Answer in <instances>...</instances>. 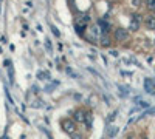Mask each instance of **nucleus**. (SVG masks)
Here are the masks:
<instances>
[{"label": "nucleus", "mask_w": 155, "mask_h": 139, "mask_svg": "<svg viewBox=\"0 0 155 139\" xmlns=\"http://www.w3.org/2000/svg\"><path fill=\"white\" fill-rule=\"evenodd\" d=\"M146 3H147V6H149V9H152V11H155V0H146Z\"/></svg>", "instance_id": "10"}, {"label": "nucleus", "mask_w": 155, "mask_h": 139, "mask_svg": "<svg viewBox=\"0 0 155 139\" xmlns=\"http://www.w3.org/2000/svg\"><path fill=\"white\" fill-rule=\"evenodd\" d=\"M62 128L65 130V131H68V133H74L76 125H74V122H73V121L65 119V121H62Z\"/></svg>", "instance_id": "4"}, {"label": "nucleus", "mask_w": 155, "mask_h": 139, "mask_svg": "<svg viewBox=\"0 0 155 139\" xmlns=\"http://www.w3.org/2000/svg\"><path fill=\"white\" fill-rule=\"evenodd\" d=\"M132 3H134V6H140L141 0H132Z\"/></svg>", "instance_id": "12"}, {"label": "nucleus", "mask_w": 155, "mask_h": 139, "mask_svg": "<svg viewBox=\"0 0 155 139\" xmlns=\"http://www.w3.org/2000/svg\"><path fill=\"white\" fill-rule=\"evenodd\" d=\"M144 23H146L147 30H155V17H147L144 20Z\"/></svg>", "instance_id": "7"}, {"label": "nucleus", "mask_w": 155, "mask_h": 139, "mask_svg": "<svg viewBox=\"0 0 155 139\" xmlns=\"http://www.w3.org/2000/svg\"><path fill=\"white\" fill-rule=\"evenodd\" d=\"M116 133H118V127H110V131H109V137H113Z\"/></svg>", "instance_id": "9"}, {"label": "nucleus", "mask_w": 155, "mask_h": 139, "mask_svg": "<svg viewBox=\"0 0 155 139\" xmlns=\"http://www.w3.org/2000/svg\"><path fill=\"white\" fill-rule=\"evenodd\" d=\"M85 121H87V127H92V115H87Z\"/></svg>", "instance_id": "11"}, {"label": "nucleus", "mask_w": 155, "mask_h": 139, "mask_svg": "<svg viewBox=\"0 0 155 139\" xmlns=\"http://www.w3.org/2000/svg\"><path fill=\"white\" fill-rule=\"evenodd\" d=\"M144 90L149 94H155V81L153 79H150V77L144 79Z\"/></svg>", "instance_id": "3"}, {"label": "nucleus", "mask_w": 155, "mask_h": 139, "mask_svg": "<svg viewBox=\"0 0 155 139\" xmlns=\"http://www.w3.org/2000/svg\"><path fill=\"white\" fill-rule=\"evenodd\" d=\"M74 139H81V136H79V134H76V136H74Z\"/></svg>", "instance_id": "14"}, {"label": "nucleus", "mask_w": 155, "mask_h": 139, "mask_svg": "<svg viewBox=\"0 0 155 139\" xmlns=\"http://www.w3.org/2000/svg\"><path fill=\"white\" fill-rule=\"evenodd\" d=\"M101 43L104 45V46H109V45H110V39H109V37H107L106 31L102 33V36H101Z\"/></svg>", "instance_id": "8"}, {"label": "nucleus", "mask_w": 155, "mask_h": 139, "mask_svg": "<svg viewBox=\"0 0 155 139\" xmlns=\"http://www.w3.org/2000/svg\"><path fill=\"white\" fill-rule=\"evenodd\" d=\"M51 30H53V33H54V36H59V31L54 28V27H51Z\"/></svg>", "instance_id": "13"}, {"label": "nucleus", "mask_w": 155, "mask_h": 139, "mask_svg": "<svg viewBox=\"0 0 155 139\" xmlns=\"http://www.w3.org/2000/svg\"><path fill=\"white\" fill-rule=\"evenodd\" d=\"M85 116H87V115H85L82 110H78V111L74 113V121H76V122H84V121H85Z\"/></svg>", "instance_id": "6"}, {"label": "nucleus", "mask_w": 155, "mask_h": 139, "mask_svg": "<svg viewBox=\"0 0 155 139\" xmlns=\"http://www.w3.org/2000/svg\"><path fill=\"white\" fill-rule=\"evenodd\" d=\"M113 37H115V40L120 42V43L121 42H126V40H129V31L124 30V28H118V30H115Z\"/></svg>", "instance_id": "1"}, {"label": "nucleus", "mask_w": 155, "mask_h": 139, "mask_svg": "<svg viewBox=\"0 0 155 139\" xmlns=\"http://www.w3.org/2000/svg\"><path fill=\"white\" fill-rule=\"evenodd\" d=\"M87 23H88V16H81L79 19H76L74 27H76L78 33H82V30H85V27H87Z\"/></svg>", "instance_id": "2"}, {"label": "nucleus", "mask_w": 155, "mask_h": 139, "mask_svg": "<svg viewBox=\"0 0 155 139\" xmlns=\"http://www.w3.org/2000/svg\"><path fill=\"white\" fill-rule=\"evenodd\" d=\"M138 28H140V16L135 14L134 19H132V22H130V30H132V31H137Z\"/></svg>", "instance_id": "5"}]
</instances>
